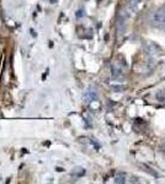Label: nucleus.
I'll return each mask as SVG.
<instances>
[{
  "label": "nucleus",
  "mask_w": 165,
  "mask_h": 184,
  "mask_svg": "<svg viewBox=\"0 0 165 184\" xmlns=\"http://www.w3.org/2000/svg\"><path fill=\"white\" fill-rule=\"evenodd\" d=\"M49 2H51V3H57L58 0H49Z\"/></svg>",
  "instance_id": "obj_2"
},
{
  "label": "nucleus",
  "mask_w": 165,
  "mask_h": 184,
  "mask_svg": "<svg viewBox=\"0 0 165 184\" xmlns=\"http://www.w3.org/2000/svg\"><path fill=\"white\" fill-rule=\"evenodd\" d=\"M152 24L155 27L165 30V10H159V11L154 13L152 16Z\"/></svg>",
  "instance_id": "obj_1"
}]
</instances>
